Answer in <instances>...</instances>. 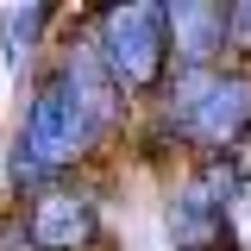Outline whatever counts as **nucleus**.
Masks as SVG:
<instances>
[{
    "mask_svg": "<svg viewBox=\"0 0 251 251\" xmlns=\"http://www.w3.org/2000/svg\"><path fill=\"white\" fill-rule=\"evenodd\" d=\"M94 57L107 69V82L126 94H157L163 75H170V31H163V6L157 0H126V6H107L88 25Z\"/></svg>",
    "mask_w": 251,
    "mask_h": 251,
    "instance_id": "3",
    "label": "nucleus"
},
{
    "mask_svg": "<svg viewBox=\"0 0 251 251\" xmlns=\"http://www.w3.org/2000/svg\"><path fill=\"white\" fill-rule=\"evenodd\" d=\"M100 132H107V126H100L88 107L44 69V75L31 82L25 126H19V138H13V163H6L13 188H31V195L50 188L63 170H75V163L100 145Z\"/></svg>",
    "mask_w": 251,
    "mask_h": 251,
    "instance_id": "2",
    "label": "nucleus"
},
{
    "mask_svg": "<svg viewBox=\"0 0 251 251\" xmlns=\"http://www.w3.org/2000/svg\"><path fill=\"white\" fill-rule=\"evenodd\" d=\"M232 195H239V163L232 157H195L170 214H163L170 245L176 251H232Z\"/></svg>",
    "mask_w": 251,
    "mask_h": 251,
    "instance_id": "4",
    "label": "nucleus"
},
{
    "mask_svg": "<svg viewBox=\"0 0 251 251\" xmlns=\"http://www.w3.org/2000/svg\"><path fill=\"white\" fill-rule=\"evenodd\" d=\"M157 126L201 157H232L251 138V69H170Z\"/></svg>",
    "mask_w": 251,
    "mask_h": 251,
    "instance_id": "1",
    "label": "nucleus"
},
{
    "mask_svg": "<svg viewBox=\"0 0 251 251\" xmlns=\"http://www.w3.org/2000/svg\"><path fill=\"white\" fill-rule=\"evenodd\" d=\"M50 75H57V82L75 94V100H82L100 126L120 120V88L107 82V69H100V57H94V38H88V31H75V38L63 44V57H57V69H50Z\"/></svg>",
    "mask_w": 251,
    "mask_h": 251,
    "instance_id": "7",
    "label": "nucleus"
},
{
    "mask_svg": "<svg viewBox=\"0 0 251 251\" xmlns=\"http://www.w3.org/2000/svg\"><path fill=\"white\" fill-rule=\"evenodd\" d=\"M226 50L232 57H251V0L245 6H226Z\"/></svg>",
    "mask_w": 251,
    "mask_h": 251,
    "instance_id": "9",
    "label": "nucleus"
},
{
    "mask_svg": "<svg viewBox=\"0 0 251 251\" xmlns=\"http://www.w3.org/2000/svg\"><path fill=\"white\" fill-rule=\"evenodd\" d=\"M163 31H170V69H220L226 63V6H207V0L163 6Z\"/></svg>",
    "mask_w": 251,
    "mask_h": 251,
    "instance_id": "6",
    "label": "nucleus"
},
{
    "mask_svg": "<svg viewBox=\"0 0 251 251\" xmlns=\"http://www.w3.org/2000/svg\"><path fill=\"white\" fill-rule=\"evenodd\" d=\"M50 25V13L44 6H25V13H6V44H13V57H25L31 44H38V31Z\"/></svg>",
    "mask_w": 251,
    "mask_h": 251,
    "instance_id": "8",
    "label": "nucleus"
},
{
    "mask_svg": "<svg viewBox=\"0 0 251 251\" xmlns=\"http://www.w3.org/2000/svg\"><path fill=\"white\" fill-rule=\"evenodd\" d=\"M100 232V207L94 195H82L75 182H50L19 207V239L25 251H88Z\"/></svg>",
    "mask_w": 251,
    "mask_h": 251,
    "instance_id": "5",
    "label": "nucleus"
}]
</instances>
